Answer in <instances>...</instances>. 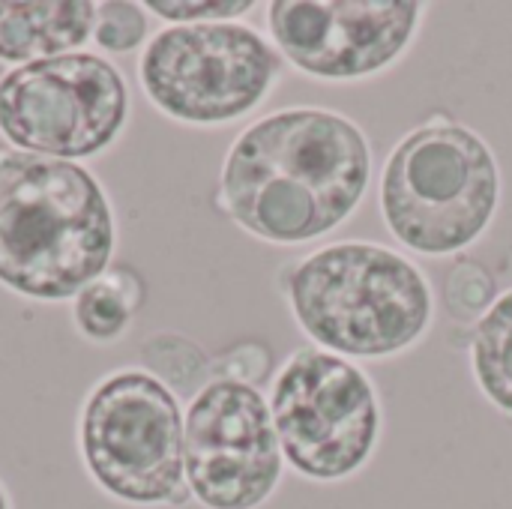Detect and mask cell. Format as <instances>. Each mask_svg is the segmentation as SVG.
Listing matches in <instances>:
<instances>
[{
  "label": "cell",
  "instance_id": "5bb4252c",
  "mask_svg": "<svg viewBox=\"0 0 512 509\" xmlns=\"http://www.w3.org/2000/svg\"><path fill=\"white\" fill-rule=\"evenodd\" d=\"M495 300V276L483 264L471 258L453 264V270L444 279V309L456 324H477Z\"/></svg>",
  "mask_w": 512,
  "mask_h": 509
},
{
  "label": "cell",
  "instance_id": "2e32d148",
  "mask_svg": "<svg viewBox=\"0 0 512 509\" xmlns=\"http://www.w3.org/2000/svg\"><path fill=\"white\" fill-rule=\"evenodd\" d=\"M144 3L129 0H102L96 3L93 21V42L108 54H129L147 36V15Z\"/></svg>",
  "mask_w": 512,
  "mask_h": 509
},
{
  "label": "cell",
  "instance_id": "e0dca14e",
  "mask_svg": "<svg viewBox=\"0 0 512 509\" xmlns=\"http://www.w3.org/2000/svg\"><path fill=\"white\" fill-rule=\"evenodd\" d=\"M144 9L156 12L174 24H207V21H234L255 9L252 0H147Z\"/></svg>",
  "mask_w": 512,
  "mask_h": 509
},
{
  "label": "cell",
  "instance_id": "277c9868",
  "mask_svg": "<svg viewBox=\"0 0 512 509\" xmlns=\"http://www.w3.org/2000/svg\"><path fill=\"white\" fill-rule=\"evenodd\" d=\"M378 201L387 231L405 249L426 258L459 255L498 216L501 168L483 135L435 114L387 156Z\"/></svg>",
  "mask_w": 512,
  "mask_h": 509
},
{
  "label": "cell",
  "instance_id": "7a4b0ae2",
  "mask_svg": "<svg viewBox=\"0 0 512 509\" xmlns=\"http://www.w3.org/2000/svg\"><path fill=\"white\" fill-rule=\"evenodd\" d=\"M117 222L102 183L78 162L0 150V285L60 303L105 276Z\"/></svg>",
  "mask_w": 512,
  "mask_h": 509
},
{
  "label": "cell",
  "instance_id": "5b68a950",
  "mask_svg": "<svg viewBox=\"0 0 512 509\" xmlns=\"http://www.w3.org/2000/svg\"><path fill=\"white\" fill-rule=\"evenodd\" d=\"M78 450L90 480L114 501L183 507L192 498L180 399L147 369H117L87 393Z\"/></svg>",
  "mask_w": 512,
  "mask_h": 509
},
{
  "label": "cell",
  "instance_id": "ba28073f",
  "mask_svg": "<svg viewBox=\"0 0 512 509\" xmlns=\"http://www.w3.org/2000/svg\"><path fill=\"white\" fill-rule=\"evenodd\" d=\"M129 120V87L102 54L72 51L0 75V135L12 150L87 159L108 150Z\"/></svg>",
  "mask_w": 512,
  "mask_h": 509
},
{
  "label": "cell",
  "instance_id": "6da1fadb",
  "mask_svg": "<svg viewBox=\"0 0 512 509\" xmlns=\"http://www.w3.org/2000/svg\"><path fill=\"white\" fill-rule=\"evenodd\" d=\"M372 183L366 132L330 108H282L225 153L216 204L246 234L300 246L345 225Z\"/></svg>",
  "mask_w": 512,
  "mask_h": 509
},
{
  "label": "cell",
  "instance_id": "8992f818",
  "mask_svg": "<svg viewBox=\"0 0 512 509\" xmlns=\"http://www.w3.org/2000/svg\"><path fill=\"white\" fill-rule=\"evenodd\" d=\"M282 54L240 21L174 24L147 39L138 81L156 111L189 126H225L273 93Z\"/></svg>",
  "mask_w": 512,
  "mask_h": 509
},
{
  "label": "cell",
  "instance_id": "8fae6325",
  "mask_svg": "<svg viewBox=\"0 0 512 509\" xmlns=\"http://www.w3.org/2000/svg\"><path fill=\"white\" fill-rule=\"evenodd\" d=\"M96 3L90 0H0V60L24 66L78 51L93 39Z\"/></svg>",
  "mask_w": 512,
  "mask_h": 509
},
{
  "label": "cell",
  "instance_id": "52a82bcc",
  "mask_svg": "<svg viewBox=\"0 0 512 509\" xmlns=\"http://www.w3.org/2000/svg\"><path fill=\"white\" fill-rule=\"evenodd\" d=\"M267 402L282 456L306 480L357 474L381 441L378 390L339 354L297 348L276 372Z\"/></svg>",
  "mask_w": 512,
  "mask_h": 509
},
{
  "label": "cell",
  "instance_id": "30bf717a",
  "mask_svg": "<svg viewBox=\"0 0 512 509\" xmlns=\"http://www.w3.org/2000/svg\"><path fill=\"white\" fill-rule=\"evenodd\" d=\"M426 15L417 0H276L267 6L273 48L321 81H360L411 48Z\"/></svg>",
  "mask_w": 512,
  "mask_h": 509
},
{
  "label": "cell",
  "instance_id": "ac0fdd59",
  "mask_svg": "<svg viewBox=\"0 0 512 509\" xmlns=\"http://www.w3.org/2000/svg\"><path fill=\"white\" fill-rule=\"evenodd\" d=\"M0 509H12V504H9V495H6V489H3V483H0Z\"/></svg>",
  "mask_w": 512,
  "mask_h": 509
},
{
  "label": "cell",
  "instance_id": "9c48e42d",
  "mask_svg": "<svg viewBox=\"0 0 512 509\" xmlns=\"http://www.w3.org/2000/svg\"><path fill=\"white\" fill-rule=\"evenodd\" d=\"M183 462L189 492L201 507H261L285 471L261 390L234 378L207 381L183 414Z\"/></svg>",
  "mask_w": 512,
  "mask_h": 509
},
{
  "label": "cell",
  "instance_id": "4fadbf2b",
  "mask_svg": "<svg viewBox=\"0 0 512 509\" xmlns=\"http://www.w3.org/2000/svg\"><path fill=\"white\" fill-rule=\"evenodd\" d=\"M471 369L483 396L512 417V288L474 324Z\"/></svg>",
  "mask_w": 512,
  "mask_h": 509
},
{
  "label": "cell",
  "instance_id": "9a60e30c",
  "mask_svg": "<svg viewBox=\"0 0 512 509\" xmlns=\"http://www.w3.org/2000/svg\"><path fill=\"white\" fill-rule=\"evenodd\" d=\"M144 357L150 375H156L171 393H192L198 381L207 378V360L198 345L180 336H153L144 342Z\"/></svg>",
  "mask_w": 512,
  "mask_h": 509
},
{
  "label": "cell",
  "instance_id": "3957f363",
  "mask_svg": "<svg viewBox=\"0 0 512 509\" xmlns=\"http://www.w3.org/2000/svg\"><path fill=\"white\" fill-rule=\"evenodd\" d=\"M297 327L345 360H387L417 345L435 318L426 273L402 252L345 240L309 252L282 279Z\"/></svg>",
  "mask_w": 512,
  "mask_h": 509
},
{
  "label": "cell",
  "instance_id": "7c38bea8",
  "mask_svg": "<svg viewBox=\"0 0 512 509\" xmlns=\"http://www.w3.org/2000/svg\"><path fill=\"white\" fill-rule=\"evenodd\" d=\"M144 300L141 276L129 267H117L72 297V321L78 333L96 345H108L126 336L135 309Z\"/></svg>",
  "mask_w": 512,
  "mask_h": 509
}]
</instances>
